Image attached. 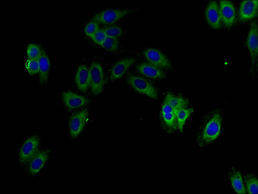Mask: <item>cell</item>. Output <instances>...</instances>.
Returning a JSON list of instances; mask_svg holds the SVG:
<instances>
[{
    "label": "cell",
    "mask_w": 258,
    "mask_h": 194,
    "mask_svg": "<svg viewBox=\"0 0 258 194\" xmlns=\"http://www.w3.org/2000/svg\"><path fill=\"white\" fill-rule=\"evenodd\" d=\"M222 117L220 113L216 112L207 117L200 126L197 143L203 147L219 137L222 128Z\"/></svg>",
    "instance_id": "6da1fadb"
},
{
    "label": "cell",
    "mask_w": 258,
    "mask_h": 194,
    "mask_svg": "<svg viewBox=\"0 0 258 194\" xmlns=\"http://www.w3.org/2000/svg\"><path fill=\"white\" fill-rule=\"evenodd\" d=\"M127 81L137 93L151 99H158L157 90L151 83L146 79L137 76L129 75Z\"/></svg>",
    "instance_id": "7a4b0ae2"
},
{
    "label": "cell",
    "mask_w": 258,
    "mask_h": 194,
    "mask_svg": "<svg viewBox=\"0 0 258 194\" xmlns=\"http://www.w3.org/2000/svg\"><path fill=\"white\" fill-rule=\"evenodd\" d=\"M134 9H108L103 10L95 15L92 18L93 21L98 24L112 25L126 16L133 13Z\"/></svg>",
    "instance_id": "3957f363"
},
{
    "label": "cell",
    "mask_w": 258,
    "mask_h": 194,
    "mask_svg": "<svg viewBox=\"0 0 258 194\" xmlns=\"http://www.w3.org/2000/svg\"><path fill=\"white\" fill-rule=\"evenodd\" d=\"M40 139L38 136H33L28 138L21 146L19 154V161L25 164L29 162L38 153Z\"/></svg>",
    "instance_id": "277c9868"
},
{
    "label": "cell",
    "mask_w": 258,
    "mask_h": 194,
    "mask_svg": "<svg viewBox=\"0 0 258 194\" xmlns=\"http://www.w3.org/2000/svg\"><path fill=\"white\" fill-rule=\"evenodd\" d=\"M90 85L92 94L97 95L102 93L104 88V79L101 64L98 62H93L90 68Z\"/></svg>",
    "instance_id": "5b68a950"
},
{
    "label": "cell",
    "mask_w": 258,
    "mask_h": 194,
    "mask_svg": "<svg viewBox=\"0 0 258 194\" xmlns=\"http://www.w3.org/2000/svg\"><path fill=\"white\" fill-rule=\"evenodd\" d=\"M144 54L149 63L161 70H170L172 68L171 62L168 58L157 49H147Z\"/></svg>",
    "instance_id": "8992f818"
},
{
    "label": "cell",
    "mask_w": 258,
    "mask_h": 194,
    "mask_svg": "<svg viewBox=\"0 0 258 194\" xmlns=\"http://www.w3.org/2000/svg\"><path fill=\"white\" fill-rule=\"evenodd\" d=\"M89 117V110L85 109L74 115L70 121V132L73 139L77 138L83 131Z\"/></svg>",
    "instance_id": "52a82bcc"
},
{
    "label": "cell",
    "mask_w": 258,
    "mask_h": 194,
    "mask_svg": "<svg viewBox=\"0 0 258 194\" xmlns=\"http://www.w3.org/2000/svg\"><path fill=\"white\" fill-rule=\"evenodd\" d=\"M205 15L207 23L214 29L219 30L222 27V19L220 7L217 2H210L207 5Z\"/></svg>",
    "instance_id": "ba28073f"
},
{
    "label": "cell",
    "mask_w": 258,
    "mask_h": 194,
    "mask_svg": "<svg viewBox=\"0 0 258 194\" xmlns=\"http://www.w3.org/2000/svg\"><path fill=\"white\" fill-rule=\"evenodd\" d=\"M50 153L49 149L39 151L29 162L28 171L30 175L32 176L37 175L44 167L49 158Z\"/></svg>",
    "instance_id": "9c48e42d"
},
{
    "label": "cell",
    "mask_w": 258,
    "mask_h": 194,
    "mask_svg": "<svg viewBox=\"0 0 258 194\" xmlns=\"http://www.w3.org/2000/svg\"><path fill=\"white\" fill-rule=\"evenodd\" d=\"M61 98L64 105L71 110L80 108L89 102L87 97L72 91L62 92Z\"/></svg>",
    "instance_id": "30bf717a"
},
{
    "label": "cell",
    "mask_w": 258,
    "mask_h": 194,
    "mask_svg": "<svg viewBox=\"0 0 258 194\" xmlns=\"http://www.w3.org/2000/svg\"><path fill=\"white\" fill-rule=\"evenodd\" d=\"M220 10L222 23L227 27H231L235 21V10L232 3L230 1H221Z\"/></svg>",
    "instance_id": "8fae6325"
},
{
    "label": "cell",
    "mask_w": 258,
    "mask_h": 194,
    "mask_svg": "<svg viewBox=\"0 0 258 194\" xmlns=\"http://www.w3.org/2000/svg\"><path fill=\"white\" fill-rule=\"evenodd\" d=\"M258 27L256 21L251 24L249 31L247 45L250 52L252 63H254L257 59L258 55Z\"/></svg>",
    "instance_id": "7c38bea8"
},
{
    "label": "cell",
    "mask_w": 258,
    "mask_h": 194,
    "mask_svg": "<svg viewBox=\"0 0 258 194\" xmlns=\"http://www.w3.org/2000/svg\"><path fill=\"white\" fill-rule=\"evenodd\" d=\"M161 115L168 130L175 131L177 128L175 110L165 100L162 106Z\"/></svg>",
    "instance_id": "4fadbf2b"
},
{
    "label": "cell",
    "mask_w": 258,
    "mask_h": 194,
    "mask_svg": "<svg viewBox=\"0 0 258 194\" xmlns=\"http://www.w3.org/2000/svg\"><path fill=\"white\" fill-rule=\"evenodd\" d=\"M75 82L78 89L82 92H87L90 85V69L84 64L80 66L76 73Z\"/></svg>",
    "instance_id": "5bb4252c"
},
{
    "label": "cell",
    "mask_w": 258,
    "mask_h": 194,
    "mask_svg": "<svg viewBox=\"0 0 258 194\" xmlns=\"http://www.w3.org/2000/svg\"><path fill=\"white\" fill-rule=\"evenodd\" d=\"M257 0H245L241 3L239 10V19L242 21L249 20L254 18L257 14Z\"/></svg>",
    "instance_id": "9a60e30c"
},
{
    "label": "cell",
    "mask_w": 258,
    "mask_h": 194,
    "mask_svg": "<svg viewBox=\"0 0 258 194\" xmlns=\"http://www.w3.org/2000/svg\"><path fill=\"white\" fill-rule=\"evenodd\" d=\"M135 61L134 58H124L118 61L112 69L111 80L114 81L121 78Z\"/></svg>",
    "instance_id": "2e32d148"
},
{
    "label": "cell",
    "mask_w": 258,
    "mask_h": 194,
    "mask_svg": "<svg viewBox=\"0 0 258 194\" xmlns=\"http://www.w3.org/2000/svg\"><path fill=\"white\" fill-rule=\"evenodd\" d=\"M137 68L141 75L149 78L159 79L165 77V74L162 70L149 63H141L139 64Z\"/></svg>",
    "instance_id": "e0dca14e"
},
{
    "label": "cell",
    "mask_w": 258,
    "mask_h": 194,
    "mask_svg": "<svg viewBox=\"0 0 258 194\" xmlns=\"http://www.w3.org/2000/svg\"><path fill=\"white\" fill-rule=\"evenodd\" d=\"M50 68V61L46 52L43 50L42 53L39 58V79L42 85H46L47 83L49 71Z\"/></svg>",
    "instance_id": "ac0fdd59"
},
{
    "label": "cell",
    "mask_w": 258,
    "mask_h": 194,
    "mask_svg": "<svg viewBox=\"0 0 258 194\" xmlns=\"http://www.w3.org/2000/svg\"><path fill=\"white\" fill-rule=\"evenodd\" d=\"M229 178L233 188L236 193H246L243 179L241 172L238 169L232 168L229 171Z\"/></svg>",
    "instance_id": "d6986e66"
},
{
    "label": "cell",
    "mask_w": 258,
    "mask_h": 194,
    "mask_svg": "<svg viewBox=\"0 0 258 194\" xmlns=\"http://www.w3.org/2000/svg\"><path fill=\"white\" fill-rule=\"evenodd\" d=\"M175 110L187 108L188 100L183 97L177 96L172 93L168 92L165 96V100Z\"/></svg>",
    "instance_id": "ffe728a7"
},
{
    "label": "cell",
    "mask_w": 258,
    "mask_h": 194,
    "mask_svg": "<svg viewBox=\"0 0 258 194\" xmlns=\"http://www.w3.org/2000/svg\"><path fill=\"white\" fill-rule=\"evenodd\" d=\"M193 112L194 109L192 107L175 110L177 128L180 133L183 132V127L186 120Z\"/></svg>",
    "instance_id": "44dd1931"
},
{
    "label": "cell",
    "mask_w": 258,
    "mask_h": 194,
    "mask_svg": "<svg viewBox=\"0 0 258 194\" xmlns=\"http://www.w3.org/2000/svg\"><path fill=\"white\" fill-rule=\"evenodd\" d=\"M246 190L248 193H257L258 181L256 177L252 174H248L245 177Z\"/></svg>",
    "instance_id": "7402d4cb"
},
{
    "label": "cell",
    "mask_w": 258,
    "mask_h": 194,
    "mask_svg": "<svg viewBox=\"0 0 258 194\" xmlns=\"http://www.w3.org/2000/svg\"><path fill=\"white\" fill-rule=\"evenodd\" d=\"M43 52L41 47L34 43H31L27 47V54L28 58L39 59Z\"/></svg>",
    "instance_id": "603a6c76"
},
{
    "label": "cell",
    "mask_w": 258,
    "mask_h": 194,
    "mask_svg": "<svg viewBox=\"0 0 258 194\" xmlns=\"http://www.w3.org/2000/svg\"><path fill=\"white\" fill-rule=\"evenodd\" d=\"M119 43L117 38L107 37L100 46L107 51L115 52L118 48Z\"/></svg>",
    "instance_id": "cb8c5ba5"
},
{
    "label": "cell",
    "mask_w": 258,
    "mask_h": 194,
    "mask_svg": "<svg viewBox=\"0 0 258 194\" xmlns=\"http://www.w3.org/2000/svg\"><path fill=\"white\" fill-rule=\"evenodd\" d=\"M25 68L31 76L39 73V59L28 58L25 63Z\"/></svg>",
    "instance_id": "d4e9b609"
},
{
    "label": "cell",
    "mask_w": 258,
    "mask_h": 194,
    "mask_svg": "<svg viewBox=\"0 0 258 194\" xmlns=\"http://www.w3.org/2000/svg\"><path fill=\"white\" fill-rule=\"evenodd\" d=\"M104 30L107 37L112 38H117L118 37L120 36L123 33V30L118 27H112L106 28Z\"/></svg>",
    "instance_id": "484cf974"
},
{
    "label": "cell",
    "mask_w": 258,
    "mask_h": 194,
    "mask_svg": "<svg viewBox=\"0 0 258 194\" xmlns=\"http://www.w3.org/2000/svg\"><path fill=\"white\" fill-rule=\"evenodd\" d=\"M106 38L107 36L104 30L99 29L91 37V38L95 43V44L101 46Z\"/></svg>",
    "instance_id": "4316f807"
},
{
    "label": "cell",
    "mask_w": 258,
    "mask_h": 194,
    "mask_svg": "<svg viewBox=\"0 0 258 194\" xmlns=\"http://www.w3.org/2000/svg\"><path fill=\"white\" fill-rule=\"evenodd\" d=\"M99 29V25L94 22V21H92L87 26H86L84 32L86 35L91 38V37Z\"/></svg>",
    "instance_id": "83f0119b"
}]
</instances>
